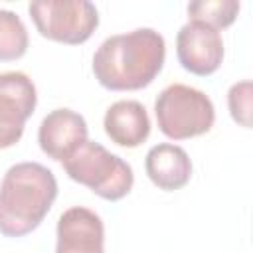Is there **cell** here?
Returning a JSON list of instances; mask_svg holds the SVG:
<instances>
[{"instance_id": "1", "label": "cell", "mask_w": 253, "mask_h": 253, "mask_svg": "<svg viewBox=\"0 0 253 253\" xmlns=\"http://www.w3.org/2000/svg\"><path fill=\"white\" fill-rule=\"evenodd\" d=\"M164 57V38L152 28H138L107 38L93 55V73L109 91H138L162 71Z\"/></svg>"}, {"instance_id": "2", "label": "cell", "mask_w": 253, "mask_h": 253, "mask_svg": "<svg viewBox=\"0 0 253 253\" xmlns=\"http://www.w3.org/2000/svg\"><path fill=\"white\" fill-rule=\"evenodd\" d=\"M57 198V180L40 162H20L8 168L0 184V233L22 237L32 233Z\"/></svg>"}, {"instance_id": "3", "label": "cell", "mask_w": 253, "mask_h": 253, "mask_svg": "<svg viewBox=\"0 0 253 253\" xmlns=\"http://www.w3.org/2000/svg\"><path fill=\"white\" fill-rule=\"evenodd\" d=\"M61 164L71 180L87 186L93 194L109 202L125 198L134 182L128 162L89 138L61 160Z\"/></svg>"}, {"instance_id": "4", "label": "cell", "mask_w": 253, "mask_h": 253, "mask_svg": "<svg viewBox=\"0 0 253 253\" xmlns=\"http://www.w3.org/2000/svg\"><path fill=\"white\" fill-rule=\"evenodd\" d=\"M156 123L172 140H186L208 132L215 121L211 99L190 85L172 83L160 91L154 103Z\"/></svg>"}, {"instance_id": "5", "label": "cell", "mask_w": 253, "mask_h": 253, "mask_svg": "<svg viewBox=\"0 0 253 253\" xmlns=\"http://www.w3.org/2000/svg\"><path fill=\"white\" fill-rule=\"evenodd\" d=\"M28 12L43 38L69 45L87 42L99 26V12L87 0H36Z\"/></svg>"}, {"instance_id": "6", "label": "cell", "mask_w": 253, "mask_h": 253, "mask_svg": "<svg viewBox=\"0 0 253 253\" xmlns=\"http://www.w3.org/2000/svg\"><path fill=\"white\" fill-rule=\"evenodd\" d=\"M36 103V85L26 73H0V148H10L22 138Z\"/></svg>"}, {"instance_id": "7", "label": "cell", "mask_w": 253, "mask_h": 253, "mask_svg": "<svg viewBox=\"0 0 253 253\" xmlns=\"http://www.w3.org/2000/svg\"><path fill=\"white\" fill-rule=\"evenodd\" d=\"M176 55L186 71L200 77L211 75L223 59L221 34L202 22H188L176 36Z\"/></svg>"}, {"instance_id": "8", "label": "cell", "mask_w": 253, "mask_h": 253, "mask_svg": "<svg viewBox=\"0 0 253 253\" xmlns=\"http://www.w3.org/2000/svg\"><path fill=\"white\" fill-rule=\"evenodd\" d=\"M103 243L105 227L93 210L73 206L59 215L55 253H105Z\"/></svg>"}, {"instance_id": "9", "label": "cell", "mask_w": 253, "mask_h": 253, "mask_svg": "<svg viewBox=\"0 0 253 253\" xmlns=\"http://www.w3.org/2000/svg\"><path fill=\"white\" fill-rule=\"evenodd\" d=\"M85 119L71 109H55L47 113L38 130L40 148L53 160H65L87 140Z\"/></svg>"}, {"instance_id": "10", "label": "cell", "mask_w": 253, "mask_h": 253, "mask_svg": "<svg viewBox=\"0 0 253 253\" xmlns=\"http://www.w3.org/2000/svg\"><path fill=\"white\" fill-rule=\"evenodd\" d=\"M107 136L125 148H136L150 134V119L142 103L123 99L113 103L103 119Z\"/></svg>"}, {"instance_id": "11", "label": "cell", "mask_w": 253, "mask_h": 253, "mask_svg": "<svg viewBox=\"0 0 253 253\" xmlns=\"http://www.w3.org/2000/svg\"><path fill=\"white\" fill-rule=\"evenodd\" d=\"M146 176L154 186L166 192L184 188L192 178V160L182 146L162 142L146 152Z\"/></svg>"}, {"instance_id": "12", "label": "cell", "mask_w": 253, "mask_h": 253, "mask_svg": "<svg viewBox=\"0 0 253 253\" xmlns=\"http://www.w3.org/2000/svg\"><path fill=\"white\" fill-rule=\"evenodd\" d=\"M239 2L235 0H196L188 4L190 22H202L213 30H223L235 22Z\"/></svg>"}, {"instance_id": "13", "label": "cell", "mask_w": 253, "mask_h": 253, "mask_svg": "<svg viewBox=\"0 0 253 253\" xmlns=\"http://www.w3.org/2000/svg\"><path fill=\"white\" fill-rule=\"evenodd\" d=\"M28 49V30L12 10H0V61L20 59Z\"/></svg>"}, {"instance_id": "14", "label": "cell", "mask_w": 253, "mask_h": 253, "mask_svg": "<svg viewBox=\"0 0 253 253\" xmlns=\"http://www.w3.org/2000/svg\"><path fill=\"white\" fill-rule=\"evenodd\" d=\"M227 105H229V113H231V119L249 128L251 126V81H239V83H233L229 87V93H227Z\"/></svg>"}]
</instances>
